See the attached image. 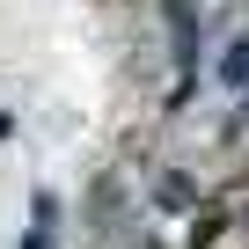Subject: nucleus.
<instances>
[{"instance_id": "f257e3e1", "label": "nucleus", "mask_w": 249, "mask_h": 249, "mask_svg": "<svg viewBox=\"0 0 249 249\" xmlns=\"http://www.w3.org/2000/svg\"><path fill=\"white\" fill-rule=\"evenodd\" d=\"M52 220H59V205L37 198V220H30V242H22V249H52Z\"/></svg>"}, {"instance_id": "f03ea898", "label": "nucleus", "mask_w": 249, "mask_h": 249, "mask_svg": "<svg viewBox=\"0 0 249 249\" xmlns=\"http://www.w3.org/2000/svg\"><path fill=\"white\" fill-rule=\"evenodd\" d=\"M154 205H169V213H183L191 205V176H161V198Z\"/></svg>"}, {"instance_id": "7ed1b4c3", "label": "nucleus", "mask_w": 249, "mask_h": 249, "mask_svg": "<svg viewBox=\"0 0 249 249\" xmlns=\"http://www.w3.org/2000/svg\"><path fill=\"white\" fill-rule=\"evenodd\" d=\"M220 73H227V88H249V44H234V52H227V66H220Z\"/></svg>"}]
</instances>
